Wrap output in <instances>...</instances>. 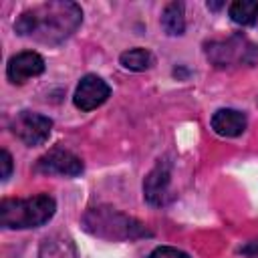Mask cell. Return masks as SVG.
<instances>
[{
    "instance_id": "obj_7",
    "label": "cell",
    "mask_w": 258,
    "mask_h": 258,
    "mask_svg": "<svg viewBox=\"0 0 258 258\" xmlns=\"http://www.w3.org/2000/svg\"><path fill=\"white\" fill-rule=\"evenodd\" d=\"M34 169L38 173H44V175H67V177H77L83 173L85 165L83 161L67 151V149H60V147H54L50 149L48 153H44L42 157H38Z\"/></svg>"
},
{
    "instance_id": "obj_3",
    "label": "cell",
    "mask_w": 258,
    "mask_h": 258,
    "mask_svg": "<svg viewBox=\"0 0 258 258\" xmlns=\"http://www.w3.org/2000/svg\"><path fill=\"white\" fill-rule=\"evenodd\" d=\"M56 204L48 194L32 198H10L0 204V224L10 230L38 228L54 216Z\"/></svg>"
},
{
    "instance_id": "obj_16",
    "label": "cell",
    "mask_w": 258,
    "mask_h": 258,
    "mask_svg": "<svg viewBox=\"0 0 258 258\" xmlns=\"http://www.w3.org/2000/svg\"><path fill=\"white\" fill-rule=\"evenodd\" d=\"M0 165H2V171H0V177L2 179H8L10 173H12V157L6 149L0 151Z\"/></svg>"
},
{
    "instance_id": "obj_15",
    "label": "cell",
    "mask_w": 258,
    "mask_h": 258,
    "mask_svg": "<svg viewBox=\"0 0 258 258\" xmlns=\"http://www.w3.org/2000/svg\"><path fill=\"white\" fill-rule=\"evenodd\" d=\"M147 258H189L185 252L177 250V248H171V246H159L155 248Z\"/></svg>"
},
{
    "instance_id": "obj_17",
    "label": "cell",
    "mask_w": 258,
    "mask_h": 258,
    "mask_svg": "<svg viewBox=\"0 0 258 258\" xmlns=\"http://www.w3.org/2000/svg\"><path fill=\"white\" fill-rule=\"evenodd\" d=\"M244 256H256L258 254V240H252V242H248L242 250H240Z\"/></svg>"
},
{
    "instance_id": "obj_4",
    "label": "cell",
    "mask_w": 258,
    "mask_h": 258,
    "mask_svg": "<svg viewBox=\"0 0 258 258\" xmlns=\"http://www.w3.org/2000/svg\"><path fill=\"white\" fill-rule=\"evenodd\" d=\"M208 60L218 69L252 67L258 60V46L242 34H232L224 40H212L206 44Z\"/></svg>"
},
{
    "instance_id": "obj_13",
    "label": "cell",
    "mask_w": 258,
    "mask_h": 258,
    "mask_svg": "<svg viewBox=\"0 0 258 258\" xmlns=\"http://www.w3.org/2000/svg\"><path fill=\"white\" fill-rule=\"evenodd\" d=\"M228 14L236 24L252 26L258 20V2L256 0H236L230 4Z\"/></svg>"
},
{
    "instance_id": "obj_11",
    "label": "cell",
    "mask_w": 258,
    "mask_h": 258,
    "mask_svg": "<svg viewBox=\"0 0 258 258\" xmlns=\"http://www.w3.org/2000/svg\"><path fill=\"white\" fill-rule=\"evenodd\" d=\"M38 258H77V246L73 238L64 234H52L40 242Z\"/></svg>"
},
{
    "instance_id": "obj_2",
    "label": "cell",
    "mask_w": 258,
    "mask_h": 258,
    "mask_svg": "<svg viewBox=\"0 0 258 258\" xmlns=\"http://www.w3.org/2000/svg\"><path fill=\"white\" fill-rule=\"evenodd\" d=\"M83 228L97 238L113 240V242L151 238V232L147 230L145 224L107 206H97L87 210L83 216Z\"/></svg>"
},
{
    "instance_id": "obj_14",
    "label": "cell",
    "mask_w": 258,
    "mask_h": 258,
    "mask_svg": "<svg viewBox=\"0 0 258 258\" xmlns=\"http://www.w3.org/2000/svg\"><path fill=\"white\" fill-rule=\"evenodd\" d=\"M119 62H121L125 69H129V71L141 73V71L151 69L153 62H155V58H153V54H151L147 48H129V50L121 52Z\"/></svg>"
},
{
    "instance_id": "obj_6",
    "label": "cell",
    "mask_w": 258,
    "mask_h": 258,
    "mask_svg": "<svg viewBox=\"0 0 258 258\" xmlns=\"http://www.w3.org/2000/svg\"><path fill=\"white\" fill-rule=\"evenodd\" d=\"M169 185H171V163L167 159H159L143 181L145 202L151 206H165L173 198Z\"/></svg>"
},
{
    "instance_id": "obj_12",
    "label": "cell",
    "mask_w": 258,
    "mask_h": 258,
    "mask_svg": "<svg viewBox=\"0 0 258 258\" xmlns=\"http://www.w3.org/2000/svg\"><path fill=\"white\" fill-rule=\"evenodd\" d=\"M161 26L169 36H181L185 32V14L183 2H169L161 14Z\"/></svg>"
},
{
    "instance_id": "obj_1",
    "label": "cell",
    "mask_w": 258,
    "mask_h": 258,
    "mask_svg": "<svg viewBox=\"0 0 258 258\" xmlns=\"http://www.w3.org/2000/svg\"><path fill=\"white\" fill-rule=\"evenodd\" d=\"M81 22L83 10L79 4L69 0H50L24 10L14 22V32L42 44H58L67 40Z\"/></svg>"
},
{
    "instance_id": "obj_9",
    "label": "cell",
    "mask_w": 258,
    "mask_h": 258,
    "mask_svg": "<svg viewBox=\"0 0 258 258\" xmlns=\"http://www.w3.org/2000/svg\"><path fill=\"white\" fill-rule=\"evenodd\" d=\"M44 73V58L34 50H22L14 54L6 64V77L14 85H22L32 77Z\"/></svg>"
},
{
    "instance_id": "obj_5",
    "label": "cell",
    "mask_w": 258,
    "mask_h": 258,
    "mask_svg": "<svg viewBox=\"0 0 258 258\" xmlns=\"http://www.w3.org/2000/svg\"><path fill=\"white\" fill-rule=\"evenodd\" d=\"M10 129L22 143L34 147V145H42L48 139L52 129V119L32 111H20L12 119Z\"/></svg>"
},
{
    "instance_id": "obj_8",
    "label": "cell",
    "mask_w": 258,
    "mask_h": 258,
    "mask_svg": "<svg viewBox=\"0 0 258 258\" xmlns=\"http://www.w3.org/2000/svg\"><path fill=\"white\" fill-rule=\"evenodd\" d=\"M111 95V89L109 85L97 77V75H85L77 89H75V95H73V103L77 109L81 111H93L97 107H101Z\"/></svg>"
},
{
    "instance_id": "obj_10",
    "label": "cell",
    "mask_w": 258,
    "mask_h": 258,
    "mask_svg": "<svg viewBox=\"0 0 258 258\" xmlns=\"http://www.w3.org/2000/svg\"><path fill=\"white\" fill-rule=\"evenodd\" d=\"M248 119L238 109H218L212 115V129L222 137H238L244 133Z\"/></svg>"
},
{
    "instance_id": "obj_18",
    "label": "cell",
    "mask_w": 258,
    "mask_h": 258,
    "mask_svg": "<svg viewBox=\"0 0 258 258\" xmlns=\"http://www.w3.org/2000/svg\"><path fill=\"white\" fill-rule=\"evenodd\" d=\"M224 6V2H208V8L210 10H220Z\"/></svg>"
}]
</instances>
